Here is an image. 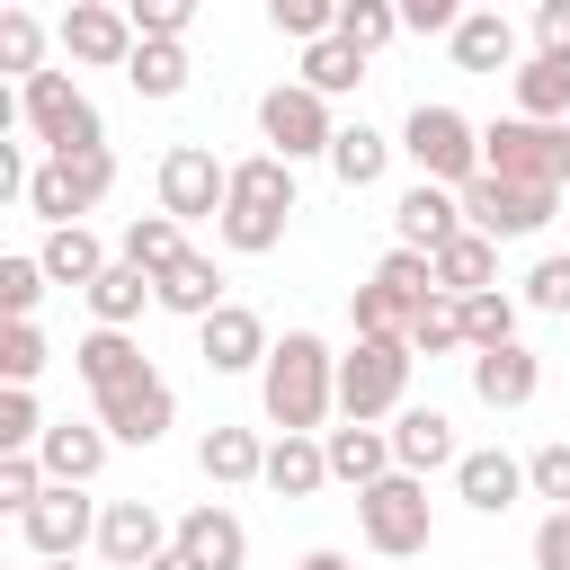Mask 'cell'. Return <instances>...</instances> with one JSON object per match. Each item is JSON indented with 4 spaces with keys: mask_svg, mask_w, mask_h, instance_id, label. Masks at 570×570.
<instances>
[{
    "mask_svg": "<svg viewBox=\"0 0 570 570\" xmlns=\"http://www.w3.org/2000/svg\"><path fill=\"white\" fill-rule=\"evenodd\" d=\"M525 490H534V499H552V508H570V436H552V445H534V454H525Z\"/></svg>",
    "mask_w": 570,
    "mask_h": 570,
    "instance_id": "cell-48",
    "label": "cell"
},
{
    "mask_svg": "<svg viewBox=\"0 0 570 570\" xmlns=\"http://www.w3.org/2000/svg\"><path fill=\"white\" fill-rule=\"evenodd\" d=\"M321 481H330V445L321 436H276L267 445V490L276 499H312Z\"/></svg>",
    "mask_w": 570,
    "mask_h": 570,
    "instance_id": "cell-31",
    "label": "cell"
},
{
    "mask_svg": "<svg viewBox=\"0 0 570 570\" xmlns=\"http://www.w3.org/2000/svg\"><path fill=\"white\" fill-rule=\"evenodd\" d=\"M445 45H454V71H517V18H499V9H463V27Z\"/></svg>",
    "mask_w": 570,
    "mask_h": 570,
    "instance_id": "cell-25",
    "label": "cell"
},
{
    "mask_svg": "<svg viewBox=\"0 0 570 570\" xmlns=\"http://www.w3.org/2000/svg\"><path fill=\"white\" fill-rule=\"evenodd\" d=\"M196 472L214 481V490H240V481H267V445H258V428H205L196 436Z\"/></svg>",
    "mask_w": 570,
    "mask_h": 570,
    "instance_id": "cell-23",
    "label": "cell"
},
{
    "mask_svg": "<svg viewBox=\"0 0 570 570\" xmlns=\"http://www.w3.org/2000/svg\"><path fill=\"white\" fill-rule=\"evenodd\" d=\"M392 36H401V9H392V0H338V45H356V53L374 62Z\"/></svg>",
    "mask_w": 570,
    "mask_h": 570,
    "instance_id": "cell-37",
    "label": "cell"
},
{
    "mask_svg": "<svg viewBox=\"0 0 570 570\" xmlns=\"http://www.w3.org/2000/svg\"><path fill=\"white\" fill-rule=\"evenodd\" d=\"M258 410H267L276 436H330L321 419L338 410V356H330L321 330H285V338L267 347V365H258Z\"/></svg>",
    "mask_w": 570,
    "mask_h": 570,
    "instance_id": "cell-1",
    "label": "cell"
},
{
    "mask_svg": "<svg viewBox=\"0 0 570 570\" xmlns=\"http://www.w3.org/2000/svg\"><path fill=\"white\" fill-rule=\"evenodd\" d=\"M321 445H330V481L374 490V481H392V472H401V463H392V428H356V419H347V428H330Z\"/></svg>",
    "mask_w": 570,
    "mask_h": 570,
    "instance_id": "cell-24",
    "label": "cell"
},
{
    "mask_svg": "<svg viewBox=\"0 0 570 570\" xmlns=\"http://www.w3.org/2000/svg\"><path fill=\"white\" fill-rule=\"evenodd\" d=\"M356 534H365V552H383V561H410V552H428V543H436V508H428V481L392 472V481L356 490Z\"/></svg>",
    "mask_w": 570,
    "mask_h": 570,
    "instance_id": "cell-6",
    "label": "cell"
},
{
    "mask_svg": "<svg viewBox=\"0 0 570 570\" xmlns=\"http://www.w3.org/2000/svg\"><path fill=\"white\" fill-rule=\"evenodd\" d=\"M45 490H53V481H45V463H36V454H0V508H9V517H27Z\"/></svg>",
    "mask_w": 570,
    "mask_h": 570,
    "instance_id": "cell-49",
    "label": "cell"
},
{
    "mask_svg": "<svg viewBox=\"0 0 570 570\" xmlns=\"http://www.w3.org/2000/svg\"><path fill=\"white\" fill-rule=\"evenodd\" d=\"M401 151L419 160L428 187H454V196H463V187L481 178V125H472L463 107H445V98H419V107H410Z\"/></svg>",
    "mask_w": 570,
    "mask_h": 570,
    "instance_id": "cell-2",
    "label": "cell"
},
{
    "mask_svg": "<svg viewBox=\"0 0 570 570\" xmlns=\"http://www.w3.org/2000/svg\"><path fill=\"white\" fill-rule=\"evenodd\" d=\"M71 374L89 383V401H107V392L142 383V374H151V356H142V338H134V330H89V338L71 347Z\"/></svg>",
    "mask_w": 570,
    "mask_h": 570,
    "instance_id": "cell-20",
    "label": "cell"
},
{
    "mask_svg": "<svg viewBox=\"0 0 570 570\" xmlns=\"http://www.w3.org/2000/svg\"><path fill=\"white\" fill-rule=\"evenodd\" d=\"M534 570H570V508H543V525H534Z\"/></svg>",
    "mask_w": 570,
    "mask_h": 570,
    "instance_id": "cell-51",
    "label": "cell"
},
{
    "mask_svg": "<svg viewBox=\"0 0 570 570\" xmlns=\"http://www.w3.org/2000/svg\"><path fill=\"white\" fill-rule=\"evenodd\" d=\"M142 303H160V294H151V276H142V267H125V258L89 285V321H98V330H134V321H142Z\"/></svg>",
    "mask_w": 570,
    "mask_h": 570,
    "instance_id": "cell-33",
    "label": "cell"
},
{
    "mask_svg": "<svg viewBox=\"0 0 570 570\" xmlns=\"http://www.w3.org/2000/svg\"><path fill=\"white\" fill-rule=\"evenodd\" d=\"M98 517H107V508H89L80 490H62V481H53V490L18 517V534H27V552H36V561H80V543H98Z\"/></svg>",
    "mask_w": 570,
    "mask_h": 570,
    "instance_id": "cell-10",
    "label": "cell"
},
{
    "mask_svg": "<svg viewBox=\"0 0 570 570\" xmlns=\"http://www.w3.org/2000/svg\"><path fill=\"white\" fill-rule=\"evenodd\" d=\"M561 187H570V169H561Z\"/></svg>",
    "mask_w": 570,
    "mask_h": 570,
    "instance_id": "cell-57",
    "label": "cell"
},
{
    "mask_svg": "<svg viewBox=\"0 0 570 570\" xmlns=\"http://www.w3.org/2000/svg\"><path fill=\"white\" fill-rule=\"evenodd\" d=\"M463 365H472V401H481V410H525V401L543 392V356H534L525 338L481 347V356H463Z\"/></svg>",
    "mask_w": 570,
    "mask_h": 570,
    "instance_id": "cell-16",
    "label": "cell"
},
{
    "mask_svg": "<svg viewBox=\"0 0 570 570\" xmlns=\"http://www.w3.org/2000/svg\"><path fill=\"white\" fill-rule=\"evenodd\" d=\"M356 80H365V53H356V45H338V36L303 45V89H321V98H347Z\"/></svg>",
    "mask_w": 570,
    "mask_h": 570,
    "instance_id": "cell-35",
    "label": "cell"
},
{
    "mask_svg": "<svg viewBox=\"0 0 570 570\" xmlns=\"http://www.w3.org/2000/svg\"><path fill=\"white\" fill-rule=\"evenodd\" d=\"M45 356H53V347H45L36 321H0V383H9V392H36Z\"/></svg>",
    "mask_w": 570,
    "mask_h": 570,
    "instance_id": "cell-39",
    "label": "cell"
},
{
    "mask_svg": "<svg viewBox=\"0 0 570 570\" xmlns=\"http://www.w3.org/2000/svg\"><path fill=\"white\" fill-rule=\"evenodd\" d=\"M151 570H196V561H187V552H160V561H151Z\"/></svg>",
    "mask_w": 570,
    "mask_h": 570,
    "instance_id": "cell-55",
    "label": "cell"
},
{
    "mask_svg": "<svg viewBox=\"0 0 570 570\" xmlns=\"http://www.w3.org/2000/svg\"><path fill=\"white\" fill-rule=\"evenodd\" d=\"M490 276H499V240L463 232V240H445V249H436V294H445V303H472V294H490Z\"/></svg>",
    "mask_w": 570,
    "mask_h": 570,
    "instance_id": "cell-29",
    "label": "cell"
},
{
    "mask_svg": "<svg viewBox=\"0 0 570 570\" xmlns=\"http://www.w3.org/2000/svg\"><path fill=\"white\" fill-rule=\"evenodd\" d=\"M401 27H410V36H454L463 9H454V0H401Z\"/></svg>",
    "mask_w": 570,
    "mask_h": 570,
    "instance_id": "cell-52",
    "label": "cell"
},
{
    "mask_svg": "<svg viewBox=\"0 0 570 570\" xmlns=\"http://www.w3.org/2000/svg\"><path fill=\"white\" fill-rule=\"evenodd\" d=\"M125 18H134L142 45H178L196 27V0H125Z\"/></svg>",
    "mask_w": 570,
    "mask_h": 570,
    "instance_id": "cell-45",
    "label": "cell"
},
{
    "mask_svg": "<svg viewBox=\"0 0 570 570\" xmlns=\"http://www.w3.org/2000/svg\"><path fill=\"white\" fill-rule=\"evenodd\" d=\"M45 570H80V561H45Z\"/></svg>",
    "mask_w": 570,
    "mask_h": 570,
    "instance_id": "cell-56",
    "label": "cell"
},
{
    "mask_svg": "<svg viewBox=\"0 0 570 570\" xmlns=\"http://www.w3.org/2000/svg\"><path fill=\"white\" fill-rule=\"evenodd\" d=\"M187 45H134V62H125V80H134V98H151V107H169V98H187Z\"/></svg>",
    "mask_w": 570,
    "mask_h": 570,
    "instance_id": "cell-34",
    "label": "cell"
},
{
    "mask_svg": "<svg viewBox=\"0 0 570 570\" xmlns=\"http://www.w3.org/2000/svg\"><path fill=\"white\" fill-rule=\"evenodd\" d=\"M232 205H258V214H285V223H294V169H285L276 151L232 160Z\"/></svg>",
    "mask_w": 570,
    "mask_h": 570,
    "instance_id": "cell-32",
    "label": "cell"
},
{
    "mask_svg": "<svg viewBox=\"0 0 570 570\" xmlns=\"http://www.w3.org/2000/svg\"><path fill=\"white\" fill-rule=\"evenodd\" d=\"M463 338H472V356H481V347H508V338H517V294H499V285L472 294V303H463Z\"/></svg>",
    "mask_w": 570,
    "mask_h": 570,
    "instance_id": "cell-42",
    "label": "cell"
},
{
    "mask_svg": "<svg viewBox=\"0 0 570 570\" xmlns=\"http://www.w3.org/2000/svg\"><path fill=\"white\" fill-rule=\"evenodd\" d=\"M151 294H160V312H178V321H196V330H205V321L232 303V294H223V267H214L205 249H187L169 276H151Z\"/></svg>",
    "mask_w": 570,
    "mask_h": 570,
    "instance_id": "cell-22",
    "label": "cell"
},
{
    "mask_svg": "<svg viewBox=\"0 0 570 570\" xmlns=\"http://www.w3.org/2000/svg\"><path fill=\"white\" fill-rule=\"evenodd\" d=\"M534 45L543 53H570V0H543L534 9Z\"/></svg>",
    "mask_w": 570,
    "mask_h": 570,
    "instance_id": "cell-53",
    "label": "cell"
},
{
    "mask_svg": "<svg viewBox=\"0 0 570 570\" xmlns=\"http://www.w3.org/2000/svg\"><path fill=\"white\" fill-rule=\"evenodd\" d=\"M18 116H27V134L45 142V160H62V151H107V116L89 107V89H80L71 71H36V80L18 89Z\"/></svg>",
    "mask_w": 570,
    "mask_h": 570,
    "instance_id": "cell-4",
    "label": "cell"
},
{
    "mask_svg": "<svg viewBox=\"0 0 570 570\" xmlns=\"http://www.w3.org/2000/svg\"><path fill=\"white\" fill-rule=\"evenodd\" d=\"M169 543H178V525L151 499H107V517H98V561L107 570H151Z\"/></svg>",
    "mask_w": 570,
    "mask_h": 570,
    "instance_id": "cell-11",
    "label": "cell"
},
{
    "mask_svg": "<svg viewBox=\"0 0 570 570\" xmlns=\"http://www.w3.org/2000/svg\"><path fill=\"white\" fill-rule=\"evenodd\" d=\"M53 36H62V53H71V62H89V71H125V62H134V45H142V36H134V18H125V9H107V0H71Z\"/></svg>",
    "mask_w": 570,
    "mask_h": 570,
    "instance_id": "cell-12",
    "label": "cell"
},
{
    "mask_svg": "<svg viewBox=\"0 0 570 570\" xmlns=\"http://www.w3.org/2000/svg\"><path fill=\"white\" fill-rule=\"evenodd\" d=\"M410 365H419L410 338H356V347L338 356V410H347L356 428L401 419V410H410Z\"/></svg>",
    "mask_w": 570,
    "mask_h": 570,
    "instance_id": "cell-3",
    "label": "cell"
},
{
    "mask_svg": "<svg viewBox=\"0 0 570 570\" xmlns=\"http://www.w3.org/2000/svg\"><path fill=\"white\" fill-rule=\"evenodd\" d=\"M472 223H463V196L454 187H401V205H392V249H419V258H436L445 240H463Z\"/></svg>",
    "mask_w": 570,
    "mask_h": 570,
    "instance_id": "cell-13",
    "label": "cell"
},
{
    "mask_svg": "<svg viewBox=\"0 0 570 570\" xmlns=\"http://www.w3.org/2000/svg\"><path fill=\"white\" fill-rule=\"evenodd\" d=\"M392 151H401V142H392V134H374V125L356 116V125H338V142H330V178L356 196V187H374V178L392 169Z\"/></svg>",
    "mask_w": 570,
    "mask_h": 570,
    "instance_id": "cell-28",
    "label": "cell"
},
{
    "mask_svg": "<svg viewBox=\"0 0 570 570\" xmlns=\"http://www.w3.org/2000/svg\"><path fill=\"white\" fill-rule=\"evenodd\" d=\"M347 321H356V338H410V321H419V312H410V303H392V294L365 276V285L347 294Z\"/></svg>",
    "mask_w": 570,
    "mask_h": 570,
    "instance_id": "cell-41",
    "label": "cell"
},
{
    "mask_svg": "<svg viewBox=\"0 0 570 570\" xmlns=\"http://www.w3.org/2000/svg\"><path fill=\"white\" fill-rule=\"evenodd\" d=\"M561 214V187H508V178H472L463 187V223L481 240H534Z\"/></svg>",
    "mask_w": 570,
    "mask_h": 570,
    "instance_id": "cell-9",
    "label": "cell"
},
{
    "mask_svg": "<svg viewBox=\"0 0 570 570\" xmlns=\"http://www.w3.org/2000/svg\"><path fill=\"white\" fill-rule=\"evenodd\" d=\"M169 419H178L169 374H142V383H125V392H107V401H98V428H107L116 445H160V436H169Z\"/></svg>",
    "mask_w": 570,
    "mask_h": 570,
    "instance_id": "cell-14",
    "label": "cell"
},
{
    "mask_svg": "<svg viewBox=\"0 0 570 570\" xmlns=\"http://www.w3.org/2000/svg\"><path fill=\"white\" fill-rule=\"evenodd\" d=\"M454 499H463L472 517H508V508L525 499V463L499 454V445H472V454L454 463Z\"/></svg>",
    "mask_w": 570,
    "mask_h": 570,
    "instance_id": "cell-21",
    "label": "cell"
},
{
    "mask_svg": "<svg viewBox=\"0 0 570 570\" xmlns=\"http://www.w3.org/2000/svg\"><path fill=\"white\" fill-rule=\"evenodd\" d=\"M151 187H160V214L169 223H223V205H232V169L205 142H169L160 169H151Z\"/></svg>",
    "mask_w": 570,
    "mask_h": 570,
    "instance_id": "cell-8",
    "label": "cell"
},
{
    "mask_svg": "<svg viewBox=\"0 0 570 570\" xmlns=\"http://www.w3.org/2000/svg\"><path fill=\"white\" fill-rule=\"evenodd\" d=\"M374 285H383L392 303L428 312V303H436V258H419V249H383V258H374Z\"/></svg>",
    "mask_w": 570,
    "mask_h": 570,
    "instance_id": "cell-36",
    "label": "cell"
},
{
    "mask_svg": "<svg viewBox=\"0 0 570 570\" xmlns=\"http://www.w3.org/2000/svg\"><path fill=\"white\" fill-rule=\"evenodd\" d=\"M267 27L294 45H321V36H338V0H267Z\"/></svg>",
    "mask_w": 570,
    "mask_h": 570,
    "instance_id": "cell-43",
    "label": "cell"
},
{
    "mask_svg": "<svg viewBox=\"0 0 570 570\" xmlns=\"http://www.w3.org/2000/svg\"><path fill=\"white\" fill-rule=\"evenodd\" d=\"M0 71H18V89L45 71V18L36 9H0Z\"/></svg>",
    "mask_w": 570,
    "mask_h": 570,
    "instance_id": "cell-38",
    "label": "cell"
},
{
    "mask_svg": "<svg viewBox=\"0 0 570 570\" xmlns=\"http://www.w3.org/2000/svg\"><path fill=\"white\" fill-rule=\"evenodd\" d=\"M392 463H401L410 481H428V472H454V463H463V445H454V419H445L436 401H410V410L392 419Z\"/></svg>",
    "mask_w": 570,
    "mask_h": 570,
    "instance_id": "cell-17",
    "label": "cell"
},
{
    "mask_svg": "<svg viewBox=\"0 0 570 570\" xmlns=\"http://www.w3.org/2000/svg\"><path fill=\"white\" fill-rule=\"evenodd\" d=\"M169 552H187L196 570H249V525H240L223 499H205V508L178 517V543H169Z\"/></svg>",
    "mask_w": 570,
    "mask_h": 570,
    "instance_id": "cell-19",
    "label": "cell"
},
{
    "mask_svg": "<svg viewBox=\"0 0 570 570\" xmlns=\"http://www.w3.org/2000/svg\"><path fill=\"white\" fill-rule=\"evenodd\" d=\"M294 570H356V561H347V552H330V543H321V552H303V561H294Z\"/></svg>",
    "mask_w": 570,
    "mask_h": 570,
    "instance_id": "cell-54",
    "label": "cell"
},
{
    "mask_svg": "<svg viewBox=\"0 0 570 570\" xmlns=\"http://www.w3.org/2000/svg\"><path fill=\"white\" fill-rule=\"evenodd\" d=\"M36 258H45V276H53V285H80V294H89L107 267H116V258H107V240H98L89 223H62V232H45V249H36Z\"/></svg>",
    "mask_w": 570,
    "mask_h": 570,
    "instance_id": "cell-27",
    "label": "cell"
},
{
    "mask_svg": "<svg viewBox=\"0 0 570 570\" xmlns=\"http://www.w3.org/2000/svg\"><path fill=\"white\" fill-rule=\"evenodd\" d=\"M570 169V125H534V116H499L481 125V178L508 187H561Z\"/></svg>",
    "mask_w": 570,
    "mask_h": 570,
    "instance_id": "cell-5",
    "label": "cell"
},
{
    "mask_svg": "<svg viewBox=\"0 0 570 570\" xmlns=\"http://www.w3.org/2000/svg\"><path fill=\"white\" fill-rule=\"evenodd\" d=\"M107 428L98 419H53L45 428V445H36V463H45V481H62V490H89L98 472H107Z\"/></svg>",
    "mask_w": 570,
    "mask_h": 570,
    "instance_id": "cell-18",
    "label": "cell"
},
{
    "mask_svg": "<svg viewBox=\"0 0 570 570\" xmlns=\"http://www.w3.org/2000/svg\"><path fill=\"white\" fill-rule=\"evenodd\" d=\"M267 347H276V338H267V321H258L249 303H223V312L196 330L205 374H258V365H267Z\"/></svg>",
    "mask_w": 570,
    "mask_h": 570,
    "instance_id": "cell-15",
    "label": "cell"
},
{
    "mask_svg": "<svg viewBox=\"0 0 570 570\" xmlns=\"http://www.w3.org/2000/svg\"><path fill=\"white\" fill-rule=\"evenodd\" d=\"M508 89H517V116L561 125V116H570V53H525V62L508 71Z\"/></svg>",
    "mask_w": 570,
    "mask_h": 570,
    "instance_id": "cell-26",
    "label": "cell"
},
{
    "mask_svg": "<svg viewBox=\"0 0 570 570\" xmlns=\"http://www.w3.org/2000/svg\"><path fill=\"white\" fill-rule=\"evenodd\" d=\"M45 285H53V276H45V258H36V249H9V258H0V312H9V321H36Z\"/></svg>",
    "mask_w": 570,
    "mask_h": 570,
    "instance_id": "cell-40",
    "label": "cell"
},
{
    "mask_svg": "<svg viewBox=\"0 0 570 570\" xmlns=\"http://www.w3.org/2000/svg\"><path fill=\"white\" fill-rule=\"evenodd\" d=\"M36 445H45L36 392H9V383H0V454H36Z\"/></svg>",
    "mask_w": 570,
    "mask_h": 570,
    "instance_id": "cell-46",
    "label": "cell"
},
{
    "mask_svg": "<svg viewBox=\"0 0 570 570\" xmlns=\"http://www.w3.org/2000/svg\"><path fill=\"white\" fill-rule=\"evenodd\" d=\"M410 347H419V356H454V347L472 356V338H463V303H445V294H436V303L410 321Z\"/></svg>",
    "mask_w": 570,
    "mask_h": 570,
    "instance_id": "cell-44",
    "label": "cell"
},
{
    "mask_svg": "<svg viewBox=\"0 0 570 570\" xmlns=\"http://www.w3.org/2000/svg\"><path fill=\"white\" fill-rule=\"evenodd\" d=\"M116 258L142 267V276H169V267L187 258V223H169V214H134L125 240H116Z\"/></svg>",
    "mask_w": 570,
    "mask_h": 570,
    "instance_id": "cell-30",
    "label": "cell"
},
{
    "mask_svg": "<svg viewBox=\"0 0 570 570\" xmlns=\"http://www.w3.org/2000/svg\"><path fill=\"white\" fill-rule=\"evenodd\" d=\"M525 312H570V249L525 267Z\"/></svg>",
    "mask_w": 570,
    "mask_h": 570,
    "instance_id": "cell-50",
    "label": "cell"
},
{
    "mask_svg": "<svg viewBox=\"0 0 570 570\" xmlns=\"http://www.w3.org/2000/svg\"><path fill=\"white\" fill-rule=\"evenodd\" d=\"M53 169L71 178V196H80V214H89V205H107V187H116V151H62Z\"/></svg>",
    "mask_w": 570,
    "mask_h": 570,
    "instance_id": "cell-47",
    "label": "cell"
},
{
    "mask_svg": "<svg viewBox=\"0 0 570 570\" xmlns=\"http://www.w3.org/2000/svg\"><path fill=\"white\" fill-rule=\"evenodd\" d=\"M258 142L294 169V160H330V142H338V116H330V98L321 89H303V80H276L267 98H258Z\"/></svg>",
    "mask_w": 570,
    "mask_h": 570,
    "instance_id": "cell-7",
    "label": "cell"
}]
</instances>
